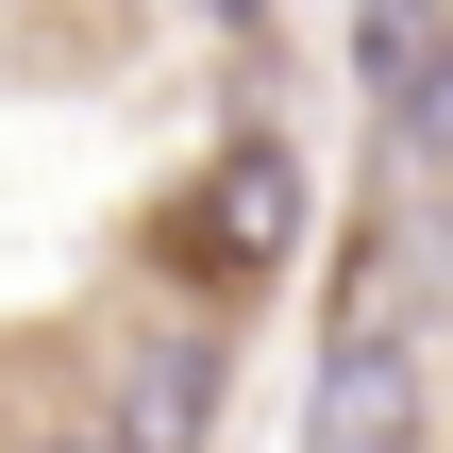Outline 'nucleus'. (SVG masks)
Wrapping results in <instances>:
<instances>
[{"label":"nucleus","instance_id":"f257e3e1","mask_svg":"<svg viewBox=\"0 0 453 453\" xmlns=\"http://www.w3.org/2000/svg\"><path fill=\"white\" fill-rule=\"evenodd\" d=\"M303 453H420V336L370 303L336 353H319V403H303Z\"/></svg>","mask_w":453,"mask_h":453},{"label":"nucleus","instance_id":"f03ea898","mask_svg":"<svg viewBox=\"0 0 453 453\" xmlns=\"http://www.w3.org/2000/svg\"><path fill=\"white\" fill-rule=\"evenodd\" d=\"M185 235H202V269H269V252L303 235V168H286L269 134H252V151H219V185H202V219H185Z\"/></svg>","mask_w":453,"mask_h":453},{"label":"nucleus","instance_id":"7ed1b4c3","mask_svg":"<svg viewBox=\"0 0 453 453\" xmlns=\"http://www.w3.org/2000/svg\"><path fill=\"white\" fill-rule=\"evenodd\" d=\"M101 437H118V453H202V437H219V336H168V353H134Z\"/></svg>","mask_w":453,"mask_h":453},{"label":"nucleus","instance_id":"20e7f679","mask_svg":"<svg viewBox=\"0 0 453 453\" xmlns=\"http://www.w3.org/2000/svg\"><path fill=\"white\" fill-rule=\"evenodd\" d=\"M437 50H453V0H353V67H370V101H387V118L437 84Z\"/></svg>","mask_w":453,"mask_h":453},{"label":"nucleus","instance_id":"39448f33","mask_svg":"<svg viewBox=\"0 0 453 453\" xmlns=\"http://www.w3.org/2000/svg\"><path fill=\"white\" fill-rule=\"evenodd\" d=\"M403 151H420V168H453V50H437V84L403 101Z\"/></svg>","mask_w":453,"mask_h":453},{"label":"nucleus","instance_id":"423d86ee","mask_svg":"<svg viewBox=\"0 0 453 453\" xmlns=\"http://www.w3.org/2000/svg\"><path fill=\"white\" fill-rule=\"evenodd\" d=\"M185 17H219V34H252V17H269V0H185Z\"/></svg>","mask_w":453,"mask_h":453},{"label":"nucleus","instance_id":"0eeeda50","mask_svg":"<svg viewBox=\"0 0 453 453\" xmlns=\"http://www.w3.org/2000/svg\"><path fill=\"white\" fill-rule=\"evenodd\" d=\"M50 453H118V437H50Z\"/></svg>","mask_w":453,"mask_h":453}]
</instances>
